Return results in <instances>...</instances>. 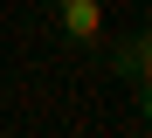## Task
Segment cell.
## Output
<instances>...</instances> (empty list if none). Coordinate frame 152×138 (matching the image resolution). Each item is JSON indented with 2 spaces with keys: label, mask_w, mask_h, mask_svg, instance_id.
<instances>
[{
  "label": "cell",
  "mask_w": 152,
  "mask_h": 138,
  "mask_svg": "<svg viewBox=\"0 0 152 138\" xmlns=\"http://www.w3.org/2000/svg\"><path fill=\"white\" fill-rule=\"evenodd\" d=\"M35 7L56 14V35L69 48H104V7L97 0H35Z\"/></svg>",
  "instance_id": "cell-1"
},
{
  "label": "cell",
  "mask_w": 152,
  "mask_h": 138,
  "mask_svg": "<svg viewBox=\"0 0 152 138\" xmlns=\"http://www.w3.org/2000/svg\"><path fill=\"white\" fill-rule=\"evenodd\" d=\"M104 62H111V76L118 83H145L152 76V35H145V28H138V35H104Z\"/></svg>",
  "instance_id": "cell-2"
},
{
  "label": "cell",
  "mask_w": 152,
  "mask_h": 138,
  "mask_svg": "<svg viewBox=\"0 0 152 138\" xmlns=\"http://www.w3.org/2000/svg\"><path fill=\"white\" fill-rule=\"evenodd\" d=\"M132 97H138V124L152 131V76H145V83H132Z\"/></svg>",
  "instance_id": "cell-3"
},
{
  "label": "cell",
  "mask_w": 152,
  "mask_h": 138,
  "mask_svg": "<svg viewBox=\"0 0 152 138\" xmlns=\"http://www.w3.org/2000/svg\"><path fill=\"white\" fill-rule=\"evenodd\" d=\"M145 35H152V14H145Z\"/></svg>",
  "instance_id": "cell-4"
}]
</instances>
